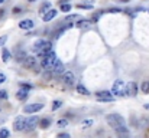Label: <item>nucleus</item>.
Masks as SVG:
<instances>
[{
	"mask_svg": "<svg viewBox=\"0 0 149 138\" xmlns=\"http://www.w3.org/2000/svg\"><path fill=\"white\" fill-rule=\"evenodd\" d=\"M13 130L20 133V131H25V118L22 115H17L13 121Z\"/></svg>",
	"mask_w": 149,
	"mask_h": 138,
	"instance_id": "9d476101",
	"label": "nucleus"
},
{
	"mask_svg": "<svg viewBox=\"0 0 149 138\" xmlns=\"http://www.w3.org/2000/svg\"><path fill=\"white\" fill-rule=\"evenodd\" d=\"M28 1H29V3H33V1H36V0H28Z\"/></svg>",
	"mask_w": 149,
	"mask_h": 138,
	"instance_id": "79ce46f5",
	"label": "nucleus"
},
{
	"mask_svg": "<svg viewBox=\"0 0 149 138\" xmlns=\"http://www.w3.org/2000/svg\"><path fill=\"white\" fill-rule=\"evenodd\" d=\"M77 92H78V93H81V95H86V96H87V95H90V91H88L83 84H78V85H77Z\"/></svg>",
	"mask_w": 149,
	"mask_h": 138,
	"instance_id": "aec40b11",
	"label": "nucleus"
},
{
	"mask_svg": "<svg viewBox=\"0 0 149 138\" xmlns=\"http://www.w3.org/2000/svg\"><path fill=\"white\" fill-rule=\"evenodd\" d=\"M125 82L123 81H120V79H117L114 84H113V87H111V93H113V96H125Z\"/></svg>",
	"mask_w": 149,
	"mask_h": 138,
	"instance_id": "20e7f679",
	"label": "nucleus"
},
{
	"mask_svg": "<svg viewBox=\"0 0 149 138\" xmlns=\"http://www.w3.org/2000/svg\"><path fill=\"white\" fill-rule=\"evenodd\" d=\"M145 109H146V111H149V104H145Z\"/></svg>",
	"mask_w": 149,
	"mask_h": 138,
	"instance_id": "a19ab883",
	"label": "nucleus"
},
{
	"mask_svg": "<svg viewBox=\"0 0 149 138\" xmlns=\"http://www.w3.org/2000/svg\"><path fill=\"white\" fill-rule=\"evenodd\" d=\"M52 73H54V72H52L51 69H45V71H44V73H42V79H44V81H51Z\"/></svg>",
	"mask_w": 149,
	"mask_h": 138,
	"instance_id": "5701e85b",
	"label": "nucleus"
},
{
	"mask_svg": "<svg viewBox=\"0 0 149 138\" xmlns=\"http://www.w3.org/2000/svg\"><path fill=\"white\" fill-rule=\"evenodd\" d=\"M75 26H77L78 29H81V30L88 29V27L91 26V20H88V19H80V20L75 23Z\"/></svg>",
	"mask_w": 149,
	"mask_h": 138,
	"instance_id": "ddd939ff",
	"label": "nucleus"
},
{
	"mask_svg": "<svg viewBox=\"0 0 149 138\" xmlns=\"http://www.w3.org/2000/svg\"><path fill=\"white\" fill-rule=\"evenodd\" d=\"M58 138H71V135L68 133H59L58 134Z\"/></svg>",
	"mask_w": 149,
	"mask_h": 138,
	"instance_id": "7c9ffc66",
	"label": "nucleus"
},
{
	"mask_svg": "<svg viewBox=\"0 0 149 138\" xmlns=\"http://www.w3.org/2000/svg\"><path fill=\"white\" fill-rule=\"evenodd\" d=\"M119 1H122V3H129L130 0H119Z\"/></svg>",
	"mask_w": 149,
	"mask_h": 138,
	"instance_id": "ea45409f",
	"label": "nucleus"
},
{
	"mask_svg": "<svg viewBox=\"0 0 149 138\" xmlns=\"http://www.w3.org/2000/svg\"><path fill=\"white\" fill-rule=\"evenodd\" d=\"M70 0H58V4H64V3H68Z\"/></svg>",
	"mask_w": 149,
	"mask_h": 138,
	"instance_id": "58836bf2",
	"label": "nucleus"
},
{
	"mask_svg": "<svg viewBox=\"0 0 149 138\" xmlns=\"http://www.w3.org/2000/svg\"><path fill=\"white\" fill-rule=\"evenodd\" d=\"M36 125H39V118L32 115V117H28L25 118V131H32Z\"/></svg>",
	"mask_w": 149,
	"mask_h": 138,
	"instance_id": "423d86ee",
	"label": "nucleus"
},
{
	"mask_svg": "<svg viewBox=\"0 0 149 138\" xmlns=\"http://www.w3.org/2000/svg\"><path fill=\"white\" fill-rule=\"evenodd\" d=\"M0 138H9V131L6 128H1L0 130Z\"/></svg>",
	"mask_w": 149,
	"mask_h": 138,
	"instance_id": "c756f323",
	"label": "nucleus"
},
{
	"mask_svg": "<svg viewBox=\"0 0 149 138\" xmlns=\"http://www.w3.org/2000/svg\"><path fill=\"white\" fill-rule=\"evenodd\" d=\"M141 91L143 93H149V81H143L141 85Z\"/></svg>",
	"mask_w": 149,
	"mask_h": 138,
	"instance_id": "393cba45",
	"label": "nucleus"
},
{
	"mask_svg": "<svg viewBox=\"0 0 149 138\" xmlns=\"http://www.w3.org/2000/svg\"><path fill=\"white\" fill-rule=\"evenodd\" d=\"M39 127L42 130H48L51 127V118H42V119H39Z\"/></svg>",
	"mask_w": 149,
	"mask_h": 138,
	"instance_id": "dca6fc26",
	"label": "nucleus"
},
{
	"mask_svg": "<svg viewBox=\"0 0 149 138\" xmlns=\"http://www.w3.org/2000/svg\"><path fill=\"white\" fill-rule=\"evenodd\" d=\"M41 109H44V104H28L23 106L25 114H35V112H39Z\"/></svg>",
	"mask_w": 149,
	"mask_h": 138,
	"instance_id": "0eeeda50",
	"label": "nucleus"
},
{
	"mask_svg": "<svg viewBox=\"0 0 149 138\" xmlns=\"http://www.w3.org/2000/svg\"><path fill=\"white\" fill-rule=\"evenodd\" d=\"M75 19H80V16H78V14H70V16H67V17L64 19V22H65V23H68V22L72 23Z\"/></svg>",
	"mask_w": 149,
	"mask_h": 138,
	"instance_id": "bb28decb",
	"label": "nucleus"
},
{
	"mask_svg": "<svg viewBox=\"0 0 149 138\" xmlns=\"http://www.w3.org/2000/svg\"><path fill=\"white\" fill-rule=\"evenodd\" d=\"M19 27L23 29V30H31V29L35 27V22L32 19H23V20L19 22Z\"/></svg>",
	"mask_w": 149,
	"mask_h": 138,
	"instance_id": "9b49d317",
	"label": "nucleus"
},
{
	"mask_svg": "<svg viewBox=\"0 0 149 138\" xmlns=\"http://www.w3.org/2000/svg\"><path fill=\"white\" fill-rule=\"evenodd\" d=\"M96 98H97L99 102H111V101H114V96H113L111 91H99V92H96Z\"/></svg>",
	"mask_w": 149,
	"mask_h": 138,
	"instance_id": "39448f33",
	"label": "nucleus"
},
{
	"mask_svg": "<svg viewBox=\"0 0 149 138\" xmlns=\"http://www.w3.org/2000/svg\"><path fill=\"white\" fill-rule=\"evenodd\" d=\"M77 9H88V10H91V9H93V4H87V3H80V4H77Z\"/></svg>",
	"mask_w": 149,
	"mask_h": 138,
	"instance_id": "cd10ccee",
	"label": "nucleus"
},
{
	"mask_svg": "<svg viewBox=\"0 0 149 138\" xmlns=\"http://www.w3.org/2000/svg\"><path fill=\"white\" fill-rule=\"evenodd\" d=\"M62 81H64L65 85L72 87V85L75 84V75H74V72H71V71H65L64 75H62Z\"/></svg>",
	"mask_w": 149,
	"mask_h": 138,
	"instance_id": "1a4fd4ad",
	"label": "nucleus"
},
{
	"mask_svg": "<svg viewBox=\"0 0 149 138\" xmlns=\"http://www.w3.org/2000/svg\"><path fill=\"white\" fill-rule=\"evenodd\" d=\"M71 9H72V6H71L70 3H64V4H59V10H61V12H65V13H67V12H70Z\"/></svg>",
	"mask_w": 149,
	"mask_h": 138,
	"instance_id": "b1692460",
	"label": "nucleus"
},
{
	"mask_svg": "<svg viewBox=\"0 0 149 138\" xmlns=\"http://www.w3.org/2000/svg\"><path fill=\"white\" fill-rule=\"evenodd\" d=\"M4 14H6V10H4V9H0V19H3Z\"/></svg>",
	"mask_w": 149,
	"mask_h": 138,
	"instance_id": "e433bc0d",
	"label": "nucleus"
},
{
	"mask_svg": "<svg viewBox=\"0 0 149 138\" xmlns=\"http://www.w3.org/2000/svg\"><path fill=\"white\" fill-rule=\"evenodd\" d=\"M25 58H26V52H25V50L17 52V53H16V56H15V59H16L17 62H23V60H25Z\"/></svg>",
	"mask_w": 149,
	"mask_h": 138,
	"instance_id": "4be33fe9",
	"label": "nucleus"
},
{
	"mask_svg": "<svg viewBox=\"0 0 149 138\" xmlns=\"http://www.w3.org/2000/svg\"><path fill=\"white\" fill-rule=\"evenodd\" d=\"M6 41H7V36H1L0 38V46H3L6 43Z\"/></svg>",
	"mask_w": 149,
	"mask_h": 138,
	"instance_id": "f704fd0d",
	"label": "nucleus"
},
{
	"mask_svg": "<svg viewBox=\"0 0 149 138\" xmlns=\"http://www.w3.org/2000/svg\"><path fill=\"white\" fill-rule=\"evenodd\" d=\"M48 10H51V3H49V1H45V3H44V4L39 7V12H38V13H39L41 16H44V14H45Z\"/></svg>",
	"mask_w": 149,
	"mask_h": 138,
	"instance_id": "a211bd4d",
	"label": "nucleus"
},
{
	"mask_svg": "<svg viewBox=\"0 0 149 138\" xmlns=\"http://www.w3.org/2000/svg\"><path fill=\"white\" fill-rule=\"evenodd\" d=\"M107 13H119L120 12V9H116V7H113V9H109V10H106Z\"/></svg>",
	"mask_w": 149,
	"mask_h": 138,
	"instance_id": "72a5a7b5",
	"label": "nucleus"
},
{
	"mask_svg": "<svg viewBox=\"0 0 149 138\" xmlns=\"http://www.w3.org/2000/svg\"><path fill=\"white\" fill-rule=\"evenodd\" d=\"M148 122H149V121H148Z\"/></svg>",
	"mask_w": 149,
	"mask_h": 138,
	"instance_id": "c03bdc74",
	"label": "nucleus"
},
{
	"mask_svg": "<svg viewBox=\"0 0 149 138\" xmlns=\"http://www.w3.org/2000/svg\"><path fill=\"white\" fill-rule=\"evenodd\" d=\"M68 124H70V122H68L67 118H61V119L56 121V127H58V128H65V127H68Z\"/></svg>",
	"mask_w": 149,
	"mask_h": 138,
	"instance_id": "412c9836",
	"label": "nucleus"
},
{
	"mask_svg": "<svg viewBox=\"0 0 149 138\" xmlns=\"http://www.w3.org/2000/svg\"><path fill=\"white\" fill-rule=\"evenodd\" d=\"M22 63H23V66H25L26 69H29V71H32V72H35V73H39V72H41V68H39V63H38L36 56H32V55H31V56H26Z\"/></svg>",
	"mask_w": 149,
	"mask_h": 138,
	"instance_id": "f257e3e1",
	"label": "nucleus"
},
{
	"mask_svg": "<svg viewBox=\"0 0 149 138\" xmlns=\"http://www.w3.org/2000/svg\"><path fill=\"white\" fill-rule=\"evenodd\" d=\"M62 106V101H59V99H55L54 102H52V111H56V109H59Z\"/></svg>",
	"mask_w": 149,
	"mask_h": 138,
	"instance_id": "a878e982",
	"label": "nucleus"
},
{
	"mask_svg": "<svg viewBox=\"0 0 149 138\" xmlns=\"http://www.w3.org/2000/svg\"><path fill=\"white\" fill-rule=\"evenodd\" d=\"M7 98H9V95H7V91L1 89V91H0V101H6Z\"/></svg>",
	"mask_w": 149,
	"mask_h": 138,
	"instance_id": "c85d7f7f",
	"label": "nucleus"
},
{
	"mask_svg": "<svg viewBox=\"0 0 149 138\" xmlns=\"http://www.w3.org/2000/svg\"><path fill=\"white\" fill-rule=\"evenodd\" d=\"M28 95H29V91H28V89H25V88H20L19 91L16 92V98H17L19 101H26Z\"/></svg>",
	"mask_w": 149,
	"mask_h": 138,
	"instance_id": "2eb2a0df",
	"label": "nucleus"
},
{
	"mask_svg": "<svg viewBox=\"0 0 149 138\" xmlns=\"http://www.w3.org/2000/svg\"><path fill=\"white\" fill-rule=\"evenodd\" d=\"M3 82H6V75H4V73H0V85H1Z\"/></svg>",
	"mask_w": 149,
	"mask_h": 138,
	"instance_id": "c9c22d12",
	"label": "nucleus"
},
{
	"mask_svg": "<svg viewBox=\"0 0 149 138\" xmlns=\"http://www.w3.org/2000/svg\"><path fill=\"white\" fill-rule=\"evenodd\" d=\"M52 72H54L55 75H64V72H65V66H64V63H62L59 59L55 60L54 68H52Z\"/></svg>",
	"mask_w": 149,
	"mask_h": 138,
	"instance_id": "f8f14e48",
	"label": "nucleus"
},
{
	"mask_svg": "<svg viewBox=\"0 0 149 138\" xmlns=\"http://www.w3.org/2000/svg\"><path fill=\"white\" fill-rule=\"evenodd\" d=\"M20 13H22V9L20 7H17V6L13 7V14H20Z\"/></svg>",
	"mask_w": 149,
	"mask_h": 138,
	"instance_id": "473e14b6",
	"label": "nucleus"
},
{
	"mask_svg": "<svg viewBox=\"0 0 149 138\" xmlns=\"http://www.w3.org/2000/svg\"><path fill=\"white\" fill-rule=\"evenodd\" d=\"M56 14H58V12H56L55 9H51V10H48V12H47V13L42 16V20H44L45 23H48V22H51V20H52V19H54Z\"/></svg>",
	"mask_w": 149,
	"mask_h": 138,
	"instance_id": "4468645a",
	"label": "nucleus"
},
{
	"mask_svg": "<svg viewBox=\"0 0 149 138\" xmlns=\"http://www.w3.org/2000/svg\"><path fill=\"white\" fill-rule=\"evenodd\" d=\"M4 1H6V0H0V4H3V3H4Z\"/></svg>",
	"mask_w": 149,
	"mask_h": 138,
	"instance_id": "37998d69",
	"label": "nucleus"
},
{
	"mask_svg": "<svg viewBox=\"0 0 149 138\" xmlns=\"http://www.w3.org/2000/svg\"><path fill=\"white\" fill-rule=\"evenodd\" d=\"M96 0H83V3H87V4H93Z\"/></svg>",
	"mask_w": 149,
	"mask_h": 138,
	"instance_id": "4c0bfd02",
	"label": "nucleus"
},
{
	"mask_svg": "<svg viewBox=\"0 0 149 138\" xmlns=\"http://www.w3.org/2000/svg\"><path fill=\"white\" fill-rule=\"evenodd\" d=\"M10 58H12L10 52H9L6 47H3V49H1V60H3V62H9Z\"/></svg>",
	"mask_w": 149,
	"mask_h": 138,
	"instance_id": "6ab92c4d",
	"label": "nucleus"
},
{
	"mask_svg": "<svg viewBox=\"0 0 149 138\" xmlns=\"http://www.w3.org/2000/svg\"><path fill=\"white\" fill-rule=\"evenodd\" d=\"M93 125H94V119H91V118L84 119V121L81 122V128H83V130H88V128H91Z\"/></svg>",
	"mask_w": 149,
	"mask_h": 138,
	"instance_id": "f3484780",
	"label": "nucleus"
},
{
	"mask_svg": "<svg viewBox=\"0 0 149 138\" xmlns=\"http://www.w3.org/2000/svg\"><path fill=\"white\" fill-rule=\"evenodd\" d=\"M20 88H25V89L31 91V89H32V85H31V84H20Z\"/></svg>",
	"mask_w": 149,
	"mask_h": 138,
	"instance_id": "2f4dec72",
	"label": "nucleus"
},
{
	"mask_svg": "<svg viewBox=\"0 0 149 138\" xmlns=\"http://www.w3.org/2000/svg\"><path fill=\"white\" fill-rule=\"evenodd\" d=\"M56 59H58V58H56V53H55L54 50H51V52H48V55L42 59L41 66H42L44 69H51V71H52L54 63H55V60H56Z\"/></svg>",
	"mask_w": 149,
	"mask_h": 138,
	"instance_id": "7ed1b4c3",
	"label": "nucleus"
},
{
	"mask_svg": "<svg viewBox=\"0 0 149 138\" xmlns=\"http://www.w3.org/2000/svg\"><path fill=\"white\" fill-rule=\"evenodd\" d=\"M32 50H33V52H36V53H39V52H42V50H45V52H51V50H52V43L48 42V41L39 39V41H36V42L33 43Z\"/></svg>",
	"mask_w": 149,
	"mask_h": 138,
	"instance_id": "f03ea898",
	"label": "nucleus"
},
{
	"mask_svg": "<svg viewBox=\"0 0 149 138\" xmlns=\"http://www.w3.org/2000/svg\"><path fill=\"white\" fill-rule=\"evenodd\" d=\"M138 93V84L136 82H129L125 87V96H136Z\"/></svg>",
	"mask_w": 149,
	"mask_h": 138,
	"instance_id": "6e6552de",
	"label": "nucleus"
}]
</instances>
